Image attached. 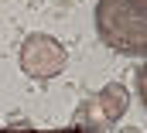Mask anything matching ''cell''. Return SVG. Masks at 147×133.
I'll return each instance as SVG.
<instances>
[{
    "mask_svg": "<svg viewBox=\"0 0 147 133\" xmlns=\"http://www.w3.org/2000/svg\"><path fill=\"white\" fill-rule=\"evenodd\" d=\"M96 34L120 55L147 51V0H99L96 3Z\"/></svg>",
    "mask_w": 147,
    "mask_h": 133,
    "instance_id": "cell-1",
    "label": "cell"
},
{
    "mask_svg": "<svg viewBox=\"0 0 147 133\" xmlns=\"http://www.w3.org/2000/svg\"><path fill=\"white\" fill-rule=\"evenodd\" d=\"M0 133H41V130H34L31 123H10V126H3Z\"/></svg>",
    "mask_w": 147,
    "mask_h": 133,
    "instance_id": "cell-4",
    "label": "cell"
},
{
    "mask_svg": "<svg viewBox=\"0 0 147 133\" xmlns=\"http://www.w3.org/2000/svg\"><path fill=\"white\" fill-rule=\"evenodd\" d=\"M127 106H130V92H127L120 82H110V85H103L86 106H79L75 123H79V126H92V130L110 126V123H116V120L127 113Z\"/></svg>",
    "mask_w": 147,
    "mask_h": 133,
    "instance_id": "cell-3",
    "label": "cell"
},
{
    "mask_svg": "<svg viewBox=\"0 0 147 133\" xmlns=\"http://www.w3.org/2000/svg\"><path fill=\"white\" fill-rule=\"evenodd\" d=\"M69 62V51L51 34H28L21 44V72L31 79H55Z\"/></svg>",
    "mask_w": 147,
    "mask_h": 133,
    "instance_id": "cell-2",
    "label": "cell"
},
{
    "mask_svg": "<svg viewBox=\"0 0 147 133\" xmlns=\"http://www.w3.org/2000/svg\"><path fill=\"white\" fill-rule=\"evenodd\" d=\"M51 133H99L92 126H65V130H51Z\"/></svg>",
    "mask_w": 147,
    "mask_h": 133,
    "instance_id": "cell-5",
    "label": "cell"
}]
</instances>
